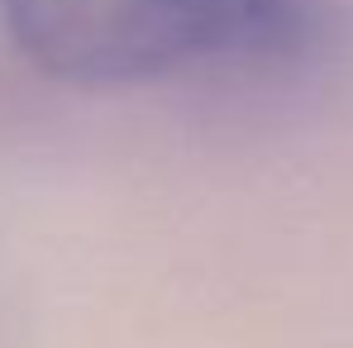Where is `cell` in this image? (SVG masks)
<instances>
[{
	"instance_id": "cell-1",
	"label": "cell",
	"mask_w": 353,
	"mask_h": 348,
	"mask_svg": "<svg viewBox=\"0 0 353 348\" xmlns=\"http://www.w3.org/2000/svg\"><path fill=\"white\" fill-rule=\"evenodd\" d=\"M0 19L39 72L129 86L282 53L305 29V0H0Z\"/></svg>"
}]
</instances>
